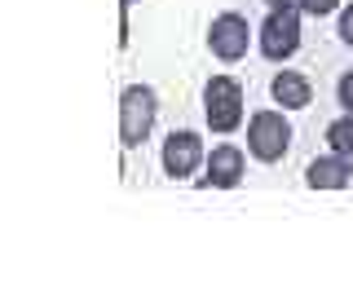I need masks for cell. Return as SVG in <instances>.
<instances>
[{
	"label": "cell",
	"instance_id": "52a82bcc",
	"mask_svg": "<svg viewBox=\"0 0 353 300\" xmlns=\"http://www.w3.org/2000/svg\"><path fill=\"white\" fill-rule=\"evenodd\" d=\"M248 172V150L221 141L216 150H208V163H203V190H234Z\"/></svg>",
	"mask_w": 353,
	"mask_h": 300
},
{
	"label": "cell",
	"instance_id": "5b68a950",
	"mask_svg": "<svg viewBox=\"0 0 353 300\" xmlns=\"http://www.w3.org/2000/svg\"><path fill=\"white\" fill-rule=\"evenodd\" d=\"M163 177L168 181H190V177L208 163V150H203V137H199L194 128H172L168 137H163Z\"/></svg>",
	"mask_w": 353,
	"mask_h": 300
},
{
	"label": "cell",
	"instance_id": "6da1fadb",
	"mask_svg": "<svg viewBox=\"0 0 353 300\" xmlns=\"http://www.w3.org/2000/svg\"><path fill=\"white\" fill-rule=\"evenodd\" d=\"M301 44H305V14L301 9H270L265 14L261 31H256V49L265 62L287 66L301 53Z\"/></svg>",
	"mask_w": 353,
	"mask_h": 300
},
{
	"label": "cell",
	"instance_id": "4fadbf2b",
	"mask_svg": "<svg viewBox=\"0 0 353 300\" xmlns=\"http://www.w3.org/2000/svg\"><path fill=\"white\" fill-rule=\"evenodd\" d=\"M336 97H340V106H345V110H353V66L336 80Z\"/></svg>",
	"mask_w": 353,
	"mask_h": 300
},
{
	"label": "cell",
	"instance_id": "ba28073f",
	"mask_svg": "<svg viewBox=\"0 0 353 300\" xmlns=\"http://www.w3.org/2000/svg\"><path fill=\"white\" fill-rule=\"evenodd\" d=\"M353 181V159H345V154H318V159H309L305 168V186L318 194H336V190H349Z\"/></svg>",
	"mask_w": 353,
	"mask_h": 300
},
{
	"label": "cell",
	"instance_id": "8992f818",
	"mask_svg": "<svg viewBox=\"0 0 353 300\" xmlns=\"http://www.w3.org/2000/svg\"><path fill=\"white\" fill-rule=\"evenodd\" d=\"M248 44H252V27L234 9H225V14H216L208 22V53H212L216 62H230V66L243 62L248 58Z\"/></svg>",
	"mask_w": 353,
	"mask_h": 300
},
{
	"label": "cell",
	"instance_id": "5bb4252c",
	"mask_svg": "<svg viewBox=\"0 0 353 300\" xmlns=\"http://www.w3.org/2000/svg\"><path fill=\"white\" fill-rule=\"evenodd\" d=\"M270 9H296V0H265Z\"/></svg>",
	"mask_w": 353,
	"mask_h": 300
},
{
	"label": "cell",
	"instance_id": "7c38bea8",
	"mask_svg": "<svg viewBox=\"0 0 353 300\" xmlns=\"http://www.w3.org/2000/svg\"><path fill=\"white\" fill-rule=\"evenodd\" d=\"M336 36L353 49V0H349V5H340V14H336Z\"/></svg>",
	"mask_w": 353,
	"mask_h": 300
},
{
	"label": "cell",
	"instance_id": "7a4b0ae2",
	"mask_svg": "<svg viewBox=\"0 0 353 300\" xmlns=\"http://www.w3.org/2000/svg\"><path fill=\"white\" fill-rule=\"evenodd\" d=\"M203 119L212 132H234L243 128V119H248V102H243V80L234 75H212V80L203 84Z\"/></svg>",
	"mask_w": 353,
	"mask_h": 300
},
{
	"label": "cell",
	"instance_id": "277c9868",
	"mask_svg": "<svg viewBox=\"0 0 353 300\" xmlns=\"http://www.w3.org/2000/svg\"><path fill=\"white\" fill-rule=\"evenodd\" d=\"M287 150H292V119H287L279 106L256 110V115L248 119V154L256 163H279Z\"/></svg>",
	"mask_w": 353,
	"mask_h": 300
},
{
	"label": "cell",
	"instance_id": "30bf717a",
	"mask_svg": "<svg viewBox=\"0 0 353 300\" xmlns=\"http://www.w3.org/2000/svg\"><path fill=\"white\" fill-rule=\"evenodd\" d=\"M327 150L353 159V110H345L340 119H331V124H327Z\"/></svg>",
	"mask_w": 353,
	"mask_h": 300
},
{
	"label": "cell",
	"instance_id": "3957f363",
	"mask_svg": "<svg viewBox=\"0 0 353 300\" xmlns=\"http://www.w3.org/2000/svg\"><path fill=\"white\" fill-rule=\"evenodd\" d=\"M154 119H159V93L150 84H128L119 93V141L132 146H146V137L154 132Z\"/></svg>",
	"mask_w": 353,
	"mask_h": 300
},
{
	"label": "cell",
	"instance_id": "9c48e42d",
	"mask_svg": "<svg viewBox=\"0 0 353 300\" xmlns=\"http://www.w3.org/2000/svg\"><path fill=\"white\" fill-rule=\"evenodd\" d=\"M270 97L279 110H305L314 102V80H309L305 71H292V66H283L279 75L270 80Z\"/></svg>",
	"mask_w": 353,
	"mask_h": 300
},
{
	"label": "cell",
	"instance_id": "9a60e30c",
	"mask_svg": "<svg viewBox=\"0 0 353 300\" xmlns=\"http://www.w3.org/2000/svg\"><path fill=\"white\" fill-rule=\"evenodd\" d=\"M124 5H137V0H124Z\"/></svg>",
	"mask_w": 353,
	"mask_h": 300
},
{
	"label": "cell",
	"instance_id": "8fae6325",
	"mask_svg": "<svg viewBox=\"0 0 353 300\" xmlns=\"http://www.w3.org/2000/svg\"><path fill=\"white\" fill-rule=\"evenodd\" d=\"M305 18H323V14H340V0H296Z\"/></svg>",
	"mask_w": 353,
	"mask_h": 300
}]
</instances>
